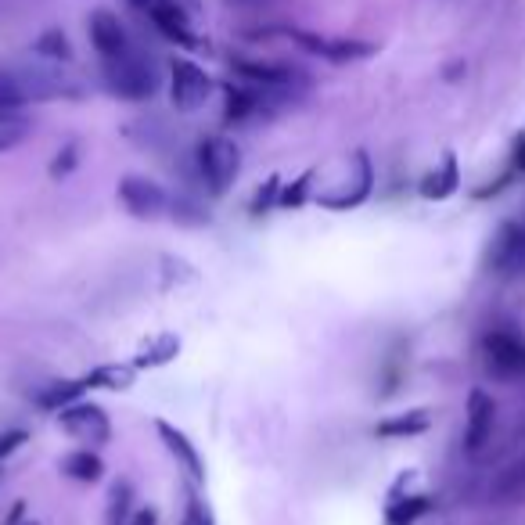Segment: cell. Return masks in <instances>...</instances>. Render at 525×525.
<instances>
[{"label":"cell","instance_id":"obj_25","mask_svg":"<svg viewBox=\"0 0 525 525\" xmlns=\"http://www.w3.org/2000/svg\"><path fill=\"white\" fill-rule=\"evenodd\" d=\"M134 515V490H130V482H116L112 493H108V515L105 522L108 525H126Z\"/></svg>","mask_w":525,"mask_h":525},{"label":"cell","instance_id":"obj_26","mask_svg":"<svg viewBox=\"0 0 525 525\" xmlns=\"http://www.w3.org/2000/svg\"><path fill=\"white\" fill-rule=\"evenodd\" d=\"M33 134V123H29L22 112H11V116H0V155L18 148V144L26 141Z\"/></svg>","mask_w":525,"mask_h":525},{"label":"cell","instance_id":"obj_17","mask_svg":"<svg viewBox=\"0 0 525 525\" xmlns=\"http://www.w3.org/2000/svg\"><path fill=\"white\" fill-rule=\"evenodd\" d=\"M461 187V170H457V155L446 152L443 155V166L439 170H432L425 180H421V195L428 198V202H443V198H450Z\"/></svg>","mask_w":525,"mask_h":525},{"label":"cell","instance_id":"obj_33","mask_svg":"<svg viewBox=\"0 0 525 525\" xmlns=\"http://www.w3.org/2000/svg\"><path fill=\"white\" fill-rule=\"evenodd\" d=\"M231 4H238V8H263L267 0H231Z\"/></svg>","mask_w":525,"mask_h":525},{"label":"cell","instance_id":"obj_5","mask_svg":"<svg viewBox=\"0 0 525 525\" xmlns=\"http://www.w3.org/2000/svg\"><path fill=\"white\" fill-rule=\"evenodd\" d=\"M223 94H227V123L231 126H249L259 123V119H270L281 108L277 94L263 87H252L245 80H234V83H223Z\"/></svg>","mask_w":525,"mask_h":525},{"label":"cell","instance_id":"obj_31","mask_svg":"<svg viewBox=\"0 0 525 525\" xmlns=\"http://www.w3.org/2000/svg\"><path fill=\"white\" fill-rule=\"evenodd\" d=\"M26 432L22 428H11V432H0V457H8V454H15L18 446L26 443Z\"/></svg>","mask_w":525,"mask_h":525},{"label":"cell","instance_id":"obj_29","mask_svg":"<svg viewBox=\"0 0 525 525\" xmlns=\"http://www.w3.org/2000/svg\"><path fill=\"white\" fill-rule=\"evenodd\" d=\"M277 198H281V177H270L267 184L256 191V198H252V213L256 216L270 213V209L277 205Z\"/></svg>","mask_w":525,"mask_h":525},{"label":"cell","instance_id":"obj_13","mask_svg":"<svg viewBox=\"0 0 525 525\" xmlns=\"http://www.w3.org/2000/svg\"><path fill=\"white\" fill-rule=\"evenodd\" d=\"M490 267L500 274L525 270V223H504L490 245Z\"/></svg>","mask_w":525,"mask_h":525},{"label":"cell","instance_id":"obj_34","mask_svg":"<svg viewBox=\"0 0 525 525\" xmlns=\"http://www.w3.org/2000/svg\"><path fill=\"white\" fill-rule=\"evenodd\" d=\"M26 515V508H22V504H18L15 511H11V518H8V525H18V518ZM26 525H36V522H26Z\"/></svg>","mask_w":525,"mask_h":525},{"label":"cell","instance_id":"obj_7","mask_svg":"<svg viewBox=\"0 0 525 525\" xmlns=\"http://www.w3.org/2000/svg\"><path fill=\"white\" fill-rule=\"evenodd\" d=\"M141 15L148 18V22L155 26V33L166 36L170 44L187 47V51L202 47V40H198L195 26H191V11H187V0H152V4H148Z\"/></svg>","mask_w":525,"mask_h":525},{"label":"cell","instance_id":"obj_2","mask_svg":"<svg viewBox=\"0 0 525 525\" xmlns=\"http://www.w3.org/2000/svg\"><path fill=\"white\" fill-rule=\"evenodd\" d=\"M195 159H198V173H202V180H205V191L216 195V198L227 195L231 184L238 180V173H241L238 144H234L231 137H223V134H209V137L198 141Z\"/></svg>","mask_w":525,"mask_h":525},{"label":"cell","instance_id":"obj_15","mask_svg":"<svg viewBox=\"0 0 525 525\" xmlns=\"http://www.w3.org/2000/svg\"><path fill=\"white\" fill-rule=\"evenodd\" d=\"M432 428V410L418 407V410H403V414H389L374 425V436L378 439H407V436H421Z\"/></svg>","mask_w":525,"mask_h":525},{"label":"cell","instance_id":"obj_30","mask_svg":"<svg viewBox=\"0 0 525 525\" xmlns=\"http://www.w3.org/2000/svg\"><path fill=\"white\" fill-rule=\"evenodd\" d=\"M180 525H216L213 522V511L205 508L198 497H187V508H184V522Z\"/></svg>","mask_w":525,"mask_h":525},{"label":"cell","instance_id":"obj_1","mask_svg":"<svg viewBox=\"0 0 525 525\" xmlns=\"http://www.w3.org/2000/svg\"><path fill=\"white\" fill-rule=\"evenodd\" d=\"M101 76H105V87L123 101H148L159 90V72L137 47L123 58L101 62Z\"/></svg>","mask_w":525,"mask_h":525},{"label":"cell","instance_id":"obj_24","mask_svg":"<svg viewBox=\"0 0 525 525\" xmlns=\"http://www.w3.org/2000/svg\"><path fill=\"white\" fill-rule=\"evenodd\" d=\"M65 475L76 482H98L105 475V464H101L98 454H90V450H72L69 457L62 461Z\"/></svg>","mask_w":525,"mask_h":525},{"label":"cell","instance_id":"obj_28","mask_svg":"<svg viewBox=\"0 0 525 525\" xmlns=\"http://www.w3.org/2000/svg\"><path fill=\"white\" fill-rule=\"evenodd\" d=\"M76 166H80V144H65L62 152L54 155V162H51V177L54 180H62V177H69L72 170H76Z\"/></svg>","mask_w":525,"mask_h":525},{"label":"cell","instance_id":"obj_20","mask_svg":"<svg viewBox=\"0 0 525 525\" xmlns=\"http://www.w3.org/2000/svg\"><path fill=\"white\" fill-rule=\"evenodd\" d=\"M33 54L36 58H44V62L65 65V62H72V44H69V36H65L62 29L51 26L33 40Z\"/></svg>","mask_w":525,"mask_h":525},{"label":"cell","instance_id":"obj_10","mask_svg":"<svg viewBox=\"0 0 525 525\" xmlns=\"http://www.w3.org/2000/svg\"><path fill=\"white\" fill-rule=\"evenodd\" d=\"M482 360H486V371L504 382L525 378V342L511 331H490L482 339Z\"/></svg>","mask_w":525,"mask_h":525},{"label":"cell","instance_id":"obj_6","mask_svg":"<svg viewBox=\"0 0 525 525\" xmlns=\"http://www.w3.org/2000/svg\"><path fill=\"white\" fill-rule=\"evenodd\" d=\"M213 94V80L191 58H173L170 62V101L177 112H198Z\"/></svg>","mask_w":525,"mask_h":525},{"label":"cell","instance_id":"obj_9","mask_svg":"<svg viewBox=\"0 0 525 525\" xmlns=\"http://www.w3.org/2000/svg\"><path fill=\"white\" fill-rule=\"evenodd\" d=\"M493 428H497V403L486 389H472L464 407V454L479 457L490 446Z\"/></svg>","mask_w":525,"mask_h":525},{"label":"cell","instance_id":"obj_22","mask_svg":"<svg viewBox=\"0 0 525 525\" xmlns=\"http://www.w3.org/2000/svg\"><path fill=\"white\" fill-rule=\"evenodd\" d=\"M87 389H90V378L83 374V378H76V382H54V385H47V389L36 396V403H40V407H47V410H62V407H69V403L80 400Z\"/></svg>","mask_w":525,"mask_h":525},{"label":"cell","instance_id":"obj_12","mask_svg":"<svg viewBox=\"0 0 525 525\" xmlns=\"http://www.w3.org/2000/svg\"><path fill=\"white\" fill-rule=\"evenodd\" d=\"M87 33H90L94 51L101 54V62H108V58H123V54L134 51V40H130L126 26L119 22V15H112L108 8H98L94 15H90Z\"/></svg>","mask_w":525,"mask_h":525},{"label":"cell","instance_id":"obj_16","mask_svg":"<svg viewBox=\"0 0 525 525\" xmlns=\"http://www.w3.org/2000/svg\"><path fill=\"white\" fill-rule=\"evenodd\" d=\"M371 187H374V166H371V159H367V152H364V159H360V173H356V180H353V187H349L346 195H321V205L324 209H335V213H346V209H356V205H364L367 198H371Z\"/></svg>","mask_w":525,"mask_h":525},{"label":"cell","instance_id":"obj_21","mask_svg":"<svg viewBox=\"0 0 525 525\" xmlns=\"http://www.w3.org/2000/svg\"><path fill=\"white\" fill-rule=\"evenodd\" d=\"M90 378V389H112V392H123L134 385L137 378V367L134 364H105V367H94L87 371Z\"/></svg>","mask_w":525,"mask_h":525},{"label":"cell","instance_id":"obj_11","mask_svg":"<svg viewBox=\"0 0 525 525\" xmlns=\"http://www.w3.org/2000/svg\"><path fill=\"white\" fill-rule=\"evenodd\" d=\"M119 202L137 220H159L170 209V195L162 191V184H155L148 177H137V173L119 180Z\"/></svg>","mask_w":525,"mask_h":525},{"label":"cell","instance_id":"obj_32","mask_svg":"<svg viewBox=\"0 0 525 525\" xmlns=\"http://www.w3.org/2000/svg\"><path fill=\"white\" fill-rule=\"evenodd\" d=\"M155 522H159L155 508H141V511H134V515H130V522H126V525H155Z\"/></svg>","mask_w":525,"mask_h":525},{"label":"cell","instance_id":"obj_27","mask_svg":"<svg viewBox=\"0 0 525 525\" xmlns=\"http://www.w3.org/2000/svg\"><path fill=\"white\" fill-rule=\"evenodd\" d=\"M310 187H313V170H306L303 177H295L292 184H281V198H277V205H285V209H299V205L310 198Z\"/></svg>","mask_w":525,"mask_h":525},{"label":"cell","instance_id":"obj_3","mask_svg":"<svg viewBox=\"0 0 525 525\" xmlns=\"http://www.w3.org/2000/svg\"><path fill=\"white\" fill-rule=\"evenodd\" d=\"M234 76L245 83H252V87H263L270 90V94H277V98H299L303 90H310V76L306 72H299L295 65H281V62H259V58H234L231 62Z\"/></svg>","mask_w":525,"mask_h":525},{"label":"cell","instance_id":"obj_19","mask_svg":"<svg viewBox=\"0 0 525 525\" xmlns=\"http://www.w3.org/2000/svg\"><path fill=\"white\" fill-rule=\"evenodd\" d=\"M432 511H436V500L425 497V493L407 500H392L389 508H385V525H418Z\"/></svg>","mask_w":525,"mask_h":525},{"label":"cell","instance_id":"obj_23","mask_svg":"<svg viewBox=\"0 0 525 525\" xmlns=\"http://www.w3.org/2000/svg\"><path fill=\"white\" fill-rule=\"evenodd\" d=\"M177 353H180L177 335H159V339H152L148 346H141L134 367H137V371H141V367H166Z\"/></svg>","mask_w":525,"mask_h":525},{"label":"cell","instance_id":"obj_35","mask_svg":"<svg viewBox=\"0 0 525 525\" xmlns=\"http://www.w3.org/2000/svg\"><path fill=\"white\" fill-rule=\"evenodd\" d=\"M522 436H525V428H522Z\"/></svg>","mask_w":525,"mask_h":525},{"label":"cell","instance_id":"obj_14","mask_svg":"<svg viewBox=\"0 0 525 525\" xmlns=\"http://www.w3.org/2000/svg\"><path fill=\"white\" fill-rule=\"evenodd\" d=\"M155 432H159V439L166 443V450H170L173 457H177L180 464H184V472L191 475L195 482H202L205 479V464H202V454L195 450V443L180 432L177 425H170V421H155Z\"/></svg>","mask_w":525,"mask_h":525},{"label":"cell","instance_id":"obj_18","mask_svg":"<svg viewBox=\"0 0 525 525\" xmlns=\"http://www.w3.org/2000/svg\"><path fill=\"white\" fill-rule=\"evenodd\" d=\"M493 504H515L525 497V457H518L515 464H508L504 472L497 475V482L490 486Z\"/></svg>","mask_w":525,"mask_h":525},{"label":"cell","instance_id":"obj_8","mask_svg":"<svg viewBox=\"0 0 525 525\" xmlns=\"http://www.w3.org/2000/svg\"><path fill=\"white\" fill-rule=\"evenodd\" d=\"M58 425H62L65 436H72L76 443H90V446H105L112 439V421L98 403H69V407L58 410Z\"/></svg>","mask_w":525,"mask_h":525},{"label":"cell","instance_id":"obj_4","mask_svg":"<svg viewBox=\"0 0 525 525\" xmlns=\"http://www.w3.org/2000/svg\"><path fill=\"white\" fill-rule=\"evenodd\" d=\"M281 36H288L292 44H299L303 51L317 54L324 62L331 65H349V62H364L371 54H378V47L367 44V40H349V36H321V33H310V29H277Z\"/></svg>","mask_w":525,"mask_h":525}]
</instances>
